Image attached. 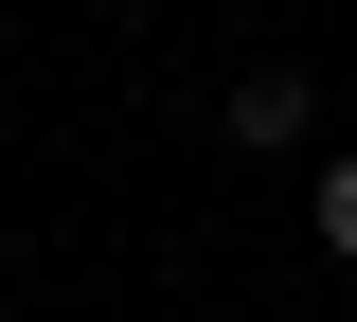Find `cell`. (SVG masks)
<instances>
[{
  "label": "cell",
  "instance_id": "obj_1",
  "mask_svg": "<svg viewBox=\"0 0 357 322\" xmlns=\"http://www.w3.org/2000/svg\"><path fill=\"white\" fill-rule=\"evenodd\" d=\"M304 126H321L304 72H250V90H232V143H304Z\"/></svg>",
  "mask_w": 357,
  "mask_h": 322
},
{
  "label": "cell",
  "instance_id": "obj_2",
  "mask_svg": "<svg viewBox=\"0 0 357 322\" xmlns=\"http://www.w3.org/2000/svg\"><path fill=\"white\" fill-rule=\"evenodd\" d=\"M321 251H340V269H357V143H340V161H321Z\"/></svg>",
  "mask_w": 357,
  "mask_h": 322
}]
</instances>
